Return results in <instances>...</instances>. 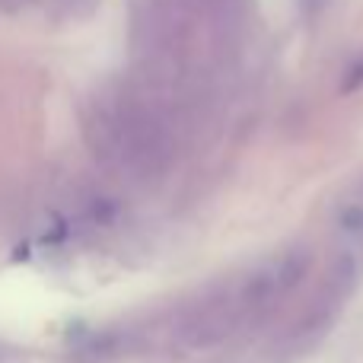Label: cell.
<instances>
[{
	"instance_id": "obj_1",
	"label": "cell",
	"mask_w": 363,
	"mask_h": 363,
	"mask_svg": "<svg viewBox=\"0 0 363 363\" xmlns=\"http://www.w3.org/2000/svg\"><path fill=\"white\" fill-rule=\"evenodd\" d=\"M86 140L102 166L131 182H150L179 153L176 106L150 86L112 89L89 108Z\"/></svg>"
},
{
	"instance_id": "obj_2",
	"label": "cell",
	"mask_w": 363,
	"mask_h": 363,
	"mask_svg": "<svg viewBox=\"0 0 363 363\" xmlns=\"http://www.w3.org/2000/svg\"><path fill=\"white\" fill-rule=\"evenodd\" d=\"M306 268L309 255L294 249L201 296L176 322V345L182 351H204L262 325L300 287Z\"/></svg>"
},
{
	"instance_id": "obj_3",
	"label": "cell",
	"mask_w": 363,
	"mask_h": 363,
	"mask_svg": "<svg viewBox=\"0 0 363 363\" xmlns=\"http://www.w3.org/2000/svg\"><path fill=\"white\" fill-rule=\"evenodd\" d=\"M0 4H16L19 6V4H35V0H0Z\"/></svg>"
}]
</instances>
